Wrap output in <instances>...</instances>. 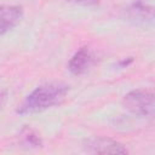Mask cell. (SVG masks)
<instances>
[{
    "label": "cell",
    "instance_id": "cell-5",
    "mask_svg": "<svg viewBox=\"0 0 155 155\" xmlns=\"http://www.w3.org/2000/svg\"><path fill=\"white\" fill-rule=\"evenodd\" d=\"M94 62L96 58L92 51L88 47H81L70 58L68 63V69L74 75H81L85 74L94 64Z\"/></svg>",
    "mask_w": 155,
    "mask_h": 155
},
{
    "label": "cell",
    "instance_id": "cell-7",
    "mask_svg": "<svg viewBox=\"0 0 155 155\" xmlns=\"http://www.w3.org/2000/svg\"><path fill=\"white\" fill-rule=\"evenodd\" d=\"M19 142L22 145L28 148H40L42 147V139L40 134L29 126H24L19 132Z\"/></svg>",
    "mask_w": 155,
    "mask_h": 155
},
{
    "label": "cell",
    "instance_id": "cell-4",
    "mask_svg": "<svg viewBox=\"0 0 155 155\" xmlns=\"http://www.w3.org/2000/svg\"><path fill=\"white\" fill-rule=\"evenodd\" d=\"M23 18V7L19 5H0V36L12 30Z\"/></svg>",
    "mask_w": 155,
    "mask_h": 155
},
{
    "label": "cell",
    "instance_id": "cell-8",
    "mask_svg": "<svg viewBox=\"0 0 155 155\" xmlns=\"http://www.w3.org/2000/svg\"><path fill=\"white\" fill-rule=\"evenodd\" d=\"M75 5H81V6H97L101 0H64Z\"/></svg>",
    "mask_w": 155,
    "mask_h": 155
},
{
    "label": "cell",
    "instance_id": "cell-2",
    "mask_svg": "<svg viewBox=\"0 0 155 155\" xmlns=\"http://www.w3.org/2000/svg\"><path fill=\"white\" fill-rule=\"evenodd\" d=\"M122 105L137 116L151 117L154 115V94L148 90H133L122 98Z\"/></svg>",
    "mask_w": 155,
    "mask_h": 155
},
{
    "label": "cell",
    "instance_id": "cell-3",
    "mask_svg": "<svg viewBox=\"0 0 155 155\" xmlns=\"http://www.w3.org/2000/svg\"><path fill=\"white\" fill-rule=\"evenodd\" d=\"M84 149L92 154H126L125 145L107 137H91L84 142Z\"/></svg>",
    "mask_w": 155,
    "mask_h": 155
},
{
    "label": "cell",
    "instance_id": "cell-1",
    "mask_svg": "<svg viewBox=\"0 0 155 155\" xmlns=\"http://www.w3.org/2000/svg\"><path fill=\"white\" fill-rule=\"evenodd\" d=\"M69 92V85L62 81L46 82L33 90L24 101L17 107L16 113L19 115H31L47 110L61 104Z\"/></svg>",
    "mask_w": 155,
    "mask_h": 155
},
{
    "label": "cell",
    "instance_id": "cell-6",
    "mask_svg": "<svg viewBox=\"0 0 155 155\" xmlns=\"http://www.w3.org/2000/svg\"><path fill=\"white\" fill-rule=\"evenodd\" d=\"M126 17L133 23L147 24L153 22L154 11L150 5L145 4L142 0H137L126 8Z\"/></svg>",
    "mask_w": 155,
    "mask_h": 155
},
{
    "label": "cell",
    "instance_id": "cell-9",
    "mask_svg": "<svg viewBox=\"0 0 155 155\" xmlns=\"http://www.w3.org/2000/svg\"><path fill=\"white\" fill-rule=\"evenodd\" d=\"M6 98H7L6 91H0V109L4 107V104H5V102H6Z\"/></svg>",
    "mask_w": 155,
    "mask_h": 155
}]
</instances>
